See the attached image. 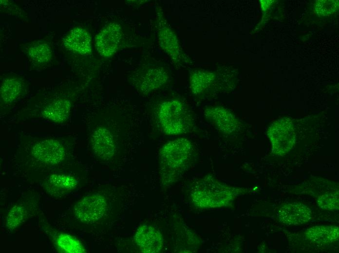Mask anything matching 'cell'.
<instances>
[{
    "label": "cell",
    "instance_id": "cell-4",
    "mask_svg": "<svg viewBox=\"0 0 339 253\" xmlns=\"http://www.w3.org/2000/svg\"><path fill=\"white\" fill-rule=\"evenodd\" d=\"M155 25L160 48L177 66L189 64L191 59L183 51L174 31L169 24L161 6L156 8Z\"/></svg>",
    "mask_w": 339,
    "mask_h": 253
},
{
    "label": "cell",
    "instance_id": "cell-11",
    "mask_svg": "<svg viewBox=\"0 0 339 253\" xmlns=\"http://www.w3.org/2000/svg\"><path fill=\"white\" fill-rule=\"evenodd\" d=\"M134 240L139 250L144 253H158L163 246V239L160 233L148 224L138 227Z\"/></svg>",
    "mask_w": 339,
    "mask_h": 253
},
{
    "label": "cell",
    "instance_id": "cell-16",
    "mask_svg": "<svg viewBox=\"0 0 339 253\" xmlns=\"http://www.w3.org/2000/svg\"><path fill=\"white\" fill-rule=\"evenodd\" d=\"M64 44L69 50L82 55L89 54L92 52L91 36L81 27L72 30L64 38Z\"/></svg>",
    "mask_w": 339,
    "mask_h": 253
},
{
    "label": "cell",
    "instance_id": "cell-14",
    "mask_svg": "<svg viewBox=\"0 0 339 253\" xmlns=\"http://www.w3.org/2000/svg\"><path fill=\"white\" fill-rule=\"evenodd\" d=\"M280 221L288 225H301L307 222L311 217V211L301 203H291L282 206L278 212Z\"/></svg>",
    "mask_w": 339,
    "mask_h": 253
},
{
    "label": "cell",
    "instance_id": "cell-9",
    "mask_svg": "<svg viewBox=\"0 0 339 253\" xmlns=\"http://www.w3.org/2000/svg\"><path fill=\"white\" fill-rule=\"evenodd\" d=\"M221 75L220 70L197 69L192 71L189 76L190 91L196 96L213 91L220 83Z\"/></svg>",
    "mask_w": 339,
    "mask_h": 253
},
{
    "label": "cell",
    "instance_id": "cell-5",
    "mask_svg": "<svg viewBox=\"0 0 339 253\" xmlns=\"http://www.w3.org/2000/svg\"><path fill=\"white\" fill-rule=\"evenodd\" d=\"M109 209L108 201L101 193L95 192L87 195L74 205L72 214L77 221L91 224L99 222L105 217Z\"/></svg>",
    "mask_w": 339,
    "mask_h": 253
},
{
    "label": "cell",
    "instance_id": "cell-12",
    "mask_svg": "<svg viewBox=\"0 0 339 253\" xmlns=\"http://www.w3.org/2000/svg\"><path fill=\"white\" fill-rule=\"evenodd\" d=\"M204 115L216 129L223 133H230L236 128L237 122L234 116L223 107H207L204 110Z\"/></svg>",
    "mask_w": 339,
    "mask_h": 253
},
{
    "label": "cell",
    "instance_id": "cell-3",
    "mask_svg": "<svg viewBox=\"0 0 339 253\" xmlns=\"http://www.w3.org/2000/svg\"><path fill=\"white\" fill-rule=\"evenodd\" d=\"M157 116L162 130L167 135L185 133L192 126L191 112L179 99H171L161 102L157 109Z\"/></svg>",
    "mask_w": 339,
    "mask_h": 253
},
{
    "label": "cell",
    "instance_id": "cell-10",
    "mask_svg": "<svg viewBox=\"0 0 339 253\" xmlns=\"http://www.w3.org/2000/svg\"><path fill=\"white\" fill-rule=\"evenodd\" d=\"M38 205L36 197L23 198L9 210L5 220L6 227L9 230L16 229L32 215Z\"/></svg>",
    "mask_w": 339,
    "mask_h": 253
},
{
    "label": "cell",
    "instance_id": "cell-21",
    "mask_svg": "<svg viewBox=\"0 0 339 253\" xmlns=\"http://www.w3.org/2000/svg\"><path fill=\"white\" fill-rule=\"evenodd\" d=\"M319 206L326 210H335L339 208V194L329 193L320 196L318 199Z\"/></svg>",
    "mask_w": 339,
    "mask_h": 253
},
{
    "label": "cell",
    "instance_id": "cell-18",
    "mask_svg": "<svg viewBox=\"0 0 339 253\" xmlns=\"http://www.w3.org/2000/svg\"><path fill=\"white\" fill-rule=\"evenodd\" d=\"M339 228L335 226H319L311 227L305 232L306 237L317 244L334 242L339 238Z\"/></svg>",
    "mask_w": 339,
    "mask_h": 253
},
{
    "label": "cell",
    "instance_id": "cell-7",
    "mask_svg": "<svg viewBox=\"0 0 339 253\" xmlns=\"http://www.w3.org/2000/svg\"><path fill=\"white\" fill-rule=\"evenodd\" d=\"M90 146L94 155L107 162L112 159L116 152V142L112 131L106 126H97L90 137Z\"/></svg>",
    "mask_w": 339,
    "mask_h": 253
},
{
    "label": "cell",
    "instance_id": "cell-8",
    "mask_svg": "<svg viewBox=\"0 0 339 253\" xmlns=\"http://www.w3.org/2000/svg\"><path fill=\"white\" fill-rule=\"evenodd\" d=\"M122 36L119 24L115 22L108 24L95 37V45L98 53L105 58L113 56L118 49Z\"/></svg>",
    "mask_w": 339,
    "mask_h": 253
},
{
    "label": "cell",
    "instance_id": "cell-17",
    "mask_svg": "<svg viewBox=\"0 0 339 253\" xmlns=\"http://www.w3.org/2000/svg\"><path fill=\"white\" fill-rule=\"evenodd\" d=\"M71 106V104L69 100L58 99L46 105L42 111V115L45 118L52 122H61L69 115Z\"/></svg>",
    "mask_w": 339,
    "mask_h": 253
},
{
    "label": "cell",
    "instance_id": "cell-20",
    "mask_svg": "<svg viewBox=\"0 0 339 253\" xmlns=\"http://www.w3.org/2000/svg\"><path fill=\"white\" fill-rule=\"evenodd\" d=\"M28 54L34 62L43 64L50 60L52 51L47 43L43 41H38L29 47Z\"/></svg>",
    "mask_w": 339,
    "mask_h": 253
},
{
    "label": "cell",
    "instance_id": "cell-13",
    "mask_svg": "<svg viewBox=\"0 0 339 253\" xmlns=\"http://www.w3.org/2000/svg\"><path fill=\"white\" fill-rule=\"evenodd\" d=\"M77 184V180L72 175L58 173L47 178L43 183V188L50 196L60 198L73 192Z\"/></svg>",
    "mask_w": 339,
    "mask_h": 253
},
{
    "label": "cell",
    "instance_id": "cell-1",
    "mask_svg": "<svg viewBox=\"0 0 339 253\" xmlns=\"http://www.w3.org/2000/svg\"><path fill=\"white\" fill-rule=\"evenodd\" d=\"M24 150L25 162L30 167L50 169L62 165L68 157L67 146L59 138L37 139Z\"/></svg>",
    "mask_w": 339,
    "mask_h": 253
},
{
    "label": "cell",
    "instance_id": "cell-6",
    "mask_svg": "<svg viewBox=\"0 0 339 253\" xmlns=\"http://www.w3.org/2000/svg\"><path fill=\"white\" fill-rule=\"evenodd\" d=\"M134 76L133 85L143 94H149L161 88L170 79L168 71L161 66L148 67Z\"/></svg>",
    "mask_w": 339,
    "mask_h": 253
},
{
    "label": "cell",
    "instance_id": "cell-15",
    "mask_svg": "<svg viewBox=\"0 0 339 253\" xmlns=\"http://www.w3.org/2000/svg\"><path fill=\"white\" fill-rule=\"evenodd\" d=\"M46 232L56 249L61 253H84L86 250L77 238L68 234L54 231L50 227L45 228Z\"/></svg>",
    "mask_w": 339,
    "mask_h": 253
},
{
    "label": "cell",
    "instance_id": "cell-2",
    "mask_svg": "<svg viewBox=\"0 0 339 253\" xmlns=\"http://www.w3.org/2000/svg\"><path fill=\"white\" fill-rule=\"evenodd\" d=\"M190 142L184 138L166 143L159 153L160 169L162 181H174L184 170L191 155Z\"/></svg>",
    "mask_w": 339,
    "mask_h": 253
},
{
    "label": "cell",
    "instance_id": "cell-19",
    "mask_svg": "<svg viewBox=\"0 0 339 253\" xmlns=\"http://www.w3.org/2000/svg\"><path fill=\"white\" fill-rule=\"evenodd\" d=\"M23 84L20 79L10 77L5 79L1 84L0 98L1 104H9L13 102L20 95Z\"/></svg>",
    "mask_w": 339,
    "mask_h": 253
}]
</instances>
